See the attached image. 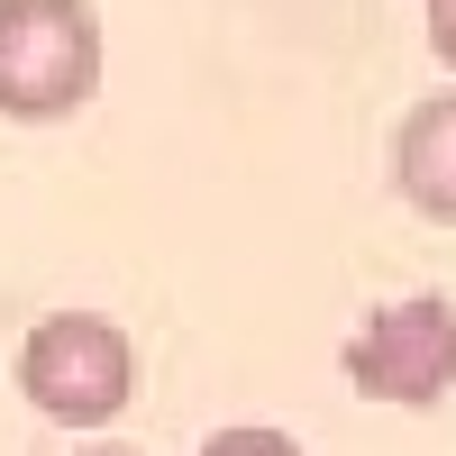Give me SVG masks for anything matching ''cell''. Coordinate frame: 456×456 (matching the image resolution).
<instances>
[{
    "label": "cell",
    "mask_w": 456,
    "mask_h": 456,
    "mask_svg": "<svg viewBox=\"0 0 456 456\" xmlns=\"http://www.w3.org/2000/svg\"><path fill=\"white\" fill-rule=\"evenodd\" d=\"M429 46H438V64L456 73V0H429Z\"/></svg>",
    "instance_id": "6"
},
{
    "label": "cell",
    "mask_w": 456,
    "mask_h": 456,
    "mask_svg": "<svg viewBox=\"0 0 456 456\" xmlns=\"http://www.w3.org/2000/svg\"><path fill=\"white\" fill-rule=\"evenodd\" d=\"M83 456H137V447H83Z\"/></svg>",
    "instance_id": "7"
},
{
    "label": "cell",
    "mask_w": 456,
    "mask_h": 456,
    "mask_svg": "<svg viewBox=\"0 0 456 456\" xmlns=\"http://www.w3.org/2000/svg\"><path fill=\"white\" fill-rule=\"evenodd\" d=\"M393 183L420 219L456 228V92L411 101V119L393 128Z\"/></svg>",
    "instance_id": "4"
},
{
    "label": "cell",
    "mask_w": 456,
    "mask_h": 456,
    "mask_svg": "<svg viewBox=\"0 0 456 456\" xmlns=\"http://www.w3.org/2000/svg\"><path fill=\"white\" fill-rule=\"evenodd\" d=\"M101 92L92 0H0V119H73Z\"/></svg>",
    "instance_id": "2"
},
{
    "label": "cell",
    "mask_w": 456,
    "mask_h": 456,
    "mask_svg": "<svg viewBox=\"0 0 456 456\" xmlns=\"http://www.w3.org/2000/svg\"><path fill=\"white\" fill-rule=\"evenodd\" d=\"M19 393L55 429H110L137 393V347L110 311H46L19 338Z\"/></svg>",
    "instance_id": "1"
},
{
    "label": "cell",
    "mask_w": 456,
    "mask_h": 456,
    "mask_svg": "<svg viewBox=\"0 0 456 456\" xmlns=\"http://www.w3.org/2000/svg\"><path fill=\"white\" fill-rule=\"evenodd\" d=\"M201 456H301L283 429H219V438H201Z\"/></svg>",
    "instance_id": "5"
},
{
    "label": "cell",
    "mask_w": 456,
    "mask_h": 456,
    "mask_svg": "<svg viewBox=\"0 0 456 456\" xmlns=\"http://www.w3.org/2000/svg\"><path fill=\"white\" fill-rule=\"evenodd\" d=\"M347 384L365 402H393V411L447 402V384H456V301L447 292L384 301V311L347 338Z\"/></svg>",
    "instance_id": "3"
}]
</instances>
